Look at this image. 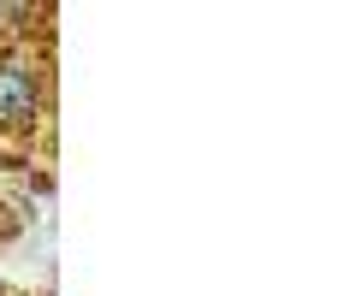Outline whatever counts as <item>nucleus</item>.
<instances>
[{
    "instance_id": "nucleus-1",
    "label": "nucleus",
    "mask_w": 355,
    "mask_h": 296,
    "mask_svg": "<svg viewBox=\"0 0 355 296\" xmlns=\"http://www.w3.org/2000/svg\"><path fill=\"white\" fill-rule=\"evenodd\" d=\"M42 113V78L24 60H0V125L30 130Z\"/></svg>"
}]
</instances>
